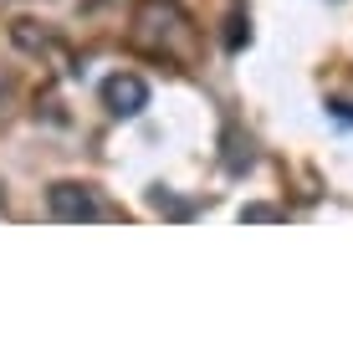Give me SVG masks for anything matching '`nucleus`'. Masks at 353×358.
<instances>
[{
    "label": "nucleus",
    "mask_w": 353,
    "mask_h": 358,
    "mask_svg": "<svg viewBox=\"0 0 353 358\" xmlns=\"http://www.w3.org/2000/svg\"><path fill=\"white\" fill-rule=\"evenodd\" d=\"M46 205H52L57 220H98V200H92L87 185H72V179H62V185L46 189Z\"/></svg>",
    "instance_id": "nucleus-2"
},
{
    "label": "nucleus",
    "mask_w": 353,
    "mask_h": 358,
    "mask_svg": "<svg viewBox=\"0 0 353 358\" xmlns=\"http://www.w3.org/2000/svg\"><path fill=\"white\" fill-rule=\"evenodd\" d=\"M103 103H108V113H118V118H134V113L149 108V83L134 77V72H118V77L103 83Z\"/></svg>",
    "instance_id": "nucleus-1"
}]
</instances>
